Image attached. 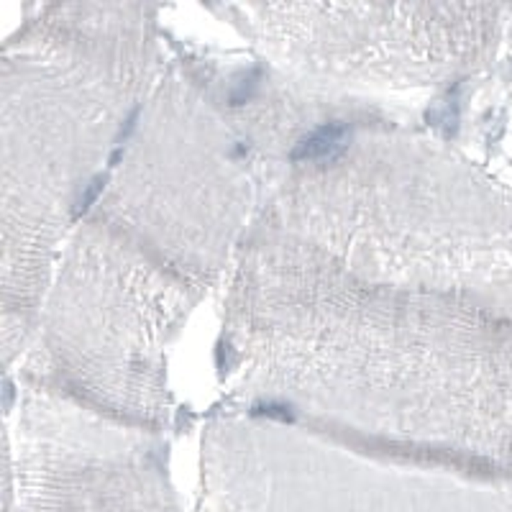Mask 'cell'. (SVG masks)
Segmentation results:
<instances>
[{
	"mask_svg": "<svg viewBox=\"0 0 512 512\" xmlns=\"http://www.w3.org/2000/svg\"><path fill=\"white\" fill-rule=\"evenodd\" d=\"M256 413L261 415H269V418H277V420H287L292 422V413H289L285 405H261Z\"/></svg>",
	"mask_w": 512,
	"mask_h": 512,
	"instance_id": "3957f363",
	"label": "cell"
},
{
	"mask_svg": "<svg viewBox=\"0 0 512 512\" xmlns=\"http://www.w3.org/2000/svg\"><path fill=\"white\" fill-rule=\"evenodd\" d=\"M351 128L343 123H325L313 128L307 136H303L292 149L295 162H318V159H333L346 149Z\"/></svg>",
	"mask_w": 512,
	"mask_h": 512,
	"instance_id": "6da1fadb",
	"label": "cell"
},
{
	"mask_svg": "<svg viewBox=\"0 0 512 512\" xmlns=\"http://www.w3.org/2000/svg\"><path fill=\"white\" fill-rule=\"evenodd\" d=\"M100 190H103V180H100V177H95V180L90 182V187L85 190V195L80 198V203H77V213H85V210L92 205V200L100 195Z\"/></svg>",
	"mask_w": 512,
	"mask_h": 512,
	"instance_id": "7a4b0ae2",
	"label": "cell"
}]
</instances>
